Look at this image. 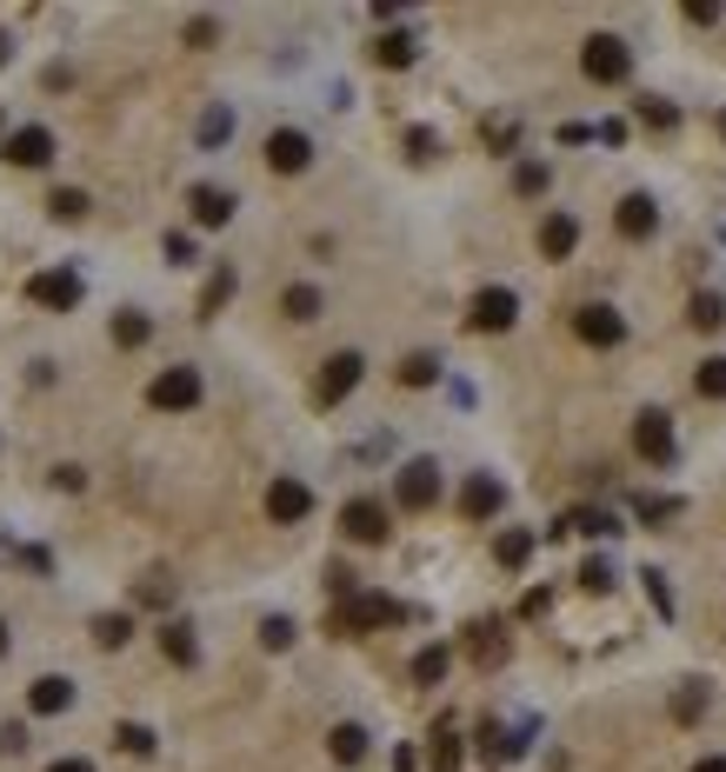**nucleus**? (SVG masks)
Returning <instances> with one entry per match:
<instances>
[{
    "label": "nucleus",
    "mask_w": 726,
    "mask_h": 772,
    "mask_svg": "<svg viewBox=\"0 0 726 772\" xmlns=\"http://www.w3.org/2000/svg\"><path fill=\"white\" fill-rule=\"evenodd\" d=\"M393 620H407V607H400V599H387V592H354V599H341L334 607V633H373V626H393Z\"/></svg>",
    "instance_id": "obj_1"
},
{
    "label": "nucleus",
    "mask_w": 726,
    "mask_h": 772,
    "mask_svg": "<svg viewBox=\"0 0 726 772\" xmlns=\"http://www.w3.org/2000/svg\"><path fill=\"white\" fill-rule=\"evenodd\" d=\"M580 67H587V80H600V88H620V80L633 73V47L620 34H594L580 47Z\"/></svg>",
    "instance_id": "obj_2"
},
{
    "label": "nucleus",
    "mask_w": 726,
    "mask_h": 772,
    "mask_svg": "<svg viewBox=\"0 0 726 772\" xmlns=\"http://www.w3.org/2000/svg\"><path fill=\"white\" fill-rule=\"evenodd\" d=\"M633 447H639V460H647V466H673V413L647 406V413L633 419Z\"/></svg>",
    "instance_id": "obj_3"
},
{
    "label": "nucleus",
    "mask_w": 726,
    "mask_h": 772,
    "mask_svg": "<svg viewBox=\"0 0 726 772\" xmlns=\"http://www.w3.org/2000/svg\"><path fill=\"white\" fill-rule=\"evenodd\" d=\"M514 320H520L514 287H480V293H473V307H466V326H473V333H507Z\"/></svg>",
    "instance_id": "obj_4"
},
{
    "label": "nucleus",
    "mask_w": 726,
    "mask_h": 772,
    "mask_svg": "<svg viewBox=\"0 0 726 772\" xmlns=\"http://www.w3.org/2000/svg\"><path fill=\"white\" fill-rule=\"evenodd\" d=\"M147 406H160V413H187V406H200V373H194V367H168V373H153Z\"/></svg>",
    "instance_id": "obj_5"
},
{
    "label": "nucleus",
    "mask_w": 726,
    "mask_h": 772,
    "mask_svg": "<svg viewBox=\"0 0 726 772\" xmlns=\"http://www.w3.org/2000/svg\"><path fill=\"white\" fill-rule=\"evenodd\" d=\"M341 533L360 540V546H380V540L393 533V512H387L380 499H347V506H341Z\"/></svg>",
    "instance_id": "obj_6"
},
{
    "label": "nucleus",
    "mask_w": 726,
    "mask_h": 772,
    "mask_svg": "<svg viewBox=\"0 0 726 772\" xmlns=\"http://www.w3.org/2000/svg\"><path fill=\"white\" fill-rule=\"evenodd\" d=\"M360 373H367V360H360L354 347H347V354H334L327 367H320V380H313V400H320V406H341V400L360 387Z\"/></svg>",
    "instance_id": "obj_7"
},
{
    "label": "nucleus",
    "mask_w": 726,
    "mask_h": 772,
    "mask_svg": "<svg viewBox=\"0 0 726 772\" xmlns=\"http://www.w3.org/2000/svg\"><path fill=\"white\" fill-rule=\"evenodd\" d=\"M393 499L407 506V512H427L440 499V466L434 460H407V466H400V480H393Z\"/></svg>",
    "instance_id": "obj_8"
},
{
    "label": "nucleus",
    "mask_w": 726,
    "mask_h": 772,
    "mask_svg": "<svg viewBox=\"0 0 726 772\" xmlns=\"http://www.w3.org/2000/svg\"><path fill=\"white\" fill-rule=\"evenodd\" d=\"M574 333L587 339V347H620V339H626V320H620V307H607V300H587L580 313H574Z\"/></svg>",
    "instance_id": "obj_9"
},
{
    "label": "nucleus",
    "mask_w": 726,
    "mask_h": 772,
    "mask_svg": "<svg viewBox=\"0 0 726 772\" xmlns=\"http://www.w3.org/2000/svg\"><path fill=\"white\" fill-rule=\"evenodd\" d=\"M307 512H313V493H307V480L280 473V480L267 486V520H274V527H300Z\"/></svg>",
    "instance_id": "obj_10"
},
{
    "label": "nucleus",
    "mask_w": 726,
    "mask_h": 772,
    "mask_svg": "<svg viewBox=\"0 0 726 772\" xmlns=\"http://www.w3.org/2000/svg\"><path fill=\"white\" fill-rule=\"evenodd\" d=\"M27 300L47 307V313H67V307H80V274H67V267L34 274V280H27Z\"/></svg>",
    "instance_id": "obj_11"
},
{
    "label": "nucleus",
    "mask_w": 726,
    "mask_h": 772,
    "mask_svg": "<svg viewBox=\"0 0 726 772\" xmlns=\"http://www.w3.org/2000/svg\"><path fill=\"white\" fill-rule=\"evenodd\" d=\"M307 160H313V140L300 127H274L267 134V166L274 174H307Z\"/></svg>",
    "instance_id": "obj_12"
},
{
    "label": "nucleus",
    "mask_w": 726,
    "mask_h": 772,
    "mask_svg": "<svg viewBox=\"0 0 726 772\" xmlns=\"http://www.w3.org/2000/svg\"><path fill=\"white\" fill-rule=\"evenodd\" d=\"M613 227H620V240H654V233H660V207H654V194H626V200L613 207Z\"/></svg>",
    "instance_id": "obj_13"
},
{
    "label": "nucleus",
    "mask_w": 726,
    "mask_h": 772,
    "mask_svg": "<svg viewBox=\"0 0 726 772\" xmlns=\"http://www.w3.org/2000/svg\"><path fill=\"white\" fill-rule=\"evenodd\" d=\"M500 506H507V486H500L494 473H473V480L460 486V512H466V520H494Z\"/></svg>",
    "instance_id": "obj_14"
},
{
    "label": "nucleus",
    "mask_w": 726,
    "mask_h": 772,
    "mask_svg": "<svg viewBox=\"0 0 726 772\" xmlns=\"http://www.w3.org/2000/svg\"><path fill=\"white\" fill-rule=\"evenodd\" d=\"M466 659H473L480 672L507 659V633H500V620H473V626H466Z\"/></svg>",
    "instance_id": "obj_15"
},
{
    "label": "nucleus",
    "mask_w": 726,
    "mask_h": 772,
    "mask_svg": "<svg viewBox=\"0 0 726 772\" xmlns=\"http://www.w3.org/2000/svg\"><path fill=\"white\" fill-rule=\"evenodd\" d=\"M27 706H34L41 719L67 713V706H73V679H67V672H41V679L27 685Z\"/></svg>",
    "instance_id": "obj_16"
},
{
    "label": "nucleus",
    "mask_w": 726,
    "mask_h": 772,
    "mask_svg": "<svg viewBox=\"0 0 726 772\" xmlns=\"http://www.w3.org/2000/svg\"><path fill=\"white\" fill-rule=\"evenodd\" d=\"M0 153H8L14 166H47V160H54V134H47V127H14Z\"/></svg>",
    "instance_id": "obj_17"
},
{
    "label": "nucleus",
    "mask_w": 726,
    "mask_h": 772,
    "mask_svg": "<svg viewBox=\"0 0 726 772\" xmlns=\"http://www.w3.org/2000/svg\"><path fill=\"white\" fill-rule=\"evenodd\" d=\"M187 207H194V227H227L233 220V194L227 187H187Z\"/></svg>",
    "instance_id": "obj_18"
},
{
    "label": "nucleus",
    "mask_w": 726,
    "mask_h": 772,
    "mask_svg": "<svg viewBox=\"0 0 726 772\" xmlns=\"http://www.w3.org/2000/svg\"><path fill=\"white\" fill-rule=\"evenodd\" d=\"M574 246H580V220L574 214H546L540 220V253H546V261H567Z\"/></svg>",
    "instance_id": "obj_19"
},
{
    "label": "nucleus",
    "mask_w": 726,
    "mask_h": 772,
    "mask_svg": "<svg viewBox=\"0 0 726 772\" xmlns=\"http://www.w3.org/2000/svg\"><path fill=\"white\" fill-rule=\"evenodd\" d=\"M160 653H168L174 666H194V659H200V640H194V626H187V620H168V626H160Z\"/></svg>",
    "instance_id": "obj_20"
},
{
    "label": "nucleus",
    "mask_w": 726,
    "mask_h": 772,
    "mask_svg": "<svg viewBox=\"0 0 726 772\" xmlns=\"http://www.w3.org/2000/svg\"><path fill=\"white\" fill-rule=\"evenodd\" d=\"M567 533H587V540H613L620 533V520L607 506H580V512H567Z\"/></svg>",
    "instance_id": "obj_21"
},
{
    "label": "nucleus",
    "mask_w": 726,
    "mask_h": 772,
    "mask_svg": "<svg viewBox=\"0 0 726 772\" xmlns=\"http://www.w3.org/2000/svg\"><path fill=\"white\" fill-rule=\"evenodd\" d=\"M494 560H500L507 573H520V566L533 560V533H527V527H507V533L494 540Z\"/></svg>",
    "instance_id": "obj_22"
},
{
    "label": "nucleus",
    "mask_w": 726,
    "mask_h": 772,
    "mask_svg": "<svg viewBox=\"0 0 726 772\" xmlns=\"http://www.w3.org/2000/svg\"><path fill=\"white\" fill-rule=\"evenodd\" d=\"M327 752H334L341 765H360V759H367V726H354V719L334 726V733H327Z\"/></svg>",
    "instance_id": "obj_23"
},
{
    "label": "nucleus",
    "mask_w": 726,
    "mask_h": 772,
    "mask_svg": "<svg viewBox=\"0 0 726 772\" xmlns=\"http://www.w3.org/2000/svg\"><path fill=\"white\" fill-rule=\"evenodd\" d=\"M414 54H420V41H414V34H400V27L373 41V60H380V67H414Z\"/></svg>",
    "instance_id": "obj_24"
},
{
    "label": "nucleus",
    "mask_w": 726,
    "mask_h": 772,
    "mask_svg": "<svg viewBox=\"0 0 726 772\" xmlns=\"http://www.w3.org/2000/svg\"><path fill=\"white\" fill-rule=\"evenodd\" d=\"M147 339H153V320H147V313H134V307H127V313H114V347H127V354H134V347H147Z\"/></svg>",
    "instance_id": "obj_25"
},
{
    "label": "nucleus",
    "mask_w": 726,
    "mask_h": 772,
    "mask_svg": "<svg viewBox=\"0 0 726 772\" xmlns=\"http://www.w3.org/2000/svg\"><path fill=\"white\" fill-rule=\"evenodd\" d=\"M520 746H527L520 733H500V726H480V759H487V765H507V759H514Z\"/></svg>",
    "instance_id": "obj_26"
},
{
    "label": "nucleus",
    "mask_w": 726,
    "mask_h": 772,
    "mask_svg": "<svg viewBox=\"0 0 726 772\" xmlns=\"http://www.w3.org/2000/svg\"><path fill=\"white\" fill-rule=\"evenodd\" d=\"M47 214L73 227V220H88V214H94V200H88V194H80V187H54V194H47Z\"/></svg>",
    "instance_id": "obj_27"
},
{
    "label": "nucleus",
    "mask_w": 726,
    "mask_h": 772,
    "mask_svg": "<svg viewBox=\"0 0 726 772\" xmlns=\"http://www.w3.org/2000/svg\"><path fill=\"white\" fill-rule=\"evenodd\" d=\"M280 313H287V320H300V326H307V320H320V287H307V280H300V287H287V293H280Z\"/></svg>",
    "instance_id": "obj_28"
},
{
    "label": "nucleus",
    "mask_w": 726,
    "mask_h": 772,
    "mask_svg": "<svg viewBox=\"0 0 726 772\" xmlns=\"http://www.w3.org/2000/svg\"><path fill=\"white\" fill-rule=\"evenodd\" d=\"M706 713V679H680V693H673V719L680 726H693Z\"/></svg>",
    "instance_id": "obj_29"
},
{
    "label": "nucleus",
    "mask_w": 726,
    "mask_h": 772,
    "mask_svg": "<svg viewBox=\"0 0 726 772\" xmlns=\"http://www.w3.org/2000/svg\"><path fill=\"white\" fill-rule=\"evenodd\" d=\"M194 140H200V147H227V140H233V114H227V107H207L200 127H194Z\"/></svg>",
    "instance_id": "obj_30"
},
{
    "label": "nucleus",
    "mask_w": 726,
    "mask_h": 772,
    "mask_svg": "<svg viewBox=\"0 0 726 772\" xmlns=\"http://www.w3.org/2000/svg\"><path fill=\"white\" fill-rule=\"evenodd\" d=\"M233 287H240V280H233V267H220V274H214V280L200 287V320H214V313H220V307L233 300Z\"/></svg>",
    "instance_id": "obj_31"
},
{
    "label": "nucleus",
    "mask_w": 726,
    "mask_h": 772,
    "mask_svg": "<svg viewBox=\"0 0 726 772\" xmlns=\"http://www.w3.org/2000/svg\"><path fill=\"white\" fill-rule=\"evenodd\" d=\"M447 666H453V653H447V646H420V653H414V679H420V685H440V679H447Z\"/></svg>",
    "instance_id": "obj_32"
},
{
    "label": "nucleus",
    "mask_w": 726,
    "mask_h": 772,
    "mask_svg": "<svg viewBox=\"0 0 726 772\" xmlns=\"http://www.w3.org/2000/svg\"><path fill=\"white\" fill-rule=\"evenodd\" d=\"M427 759H434V772H460V733H453L447 719L434 726V752H427Z\"/></svg>",
    "instance_id": "obj_33"
},
{
    "label": "nucleus",
    "mask_w": 726,
    "mask_h": 772,
    "mask_svg": "<svg viewBox=\"0 0 726 772\" xmlns=\"http://www.w3.org/2000/svg\"><path fill=\"white\" fill-rule=\"evenodd\" d=\"M440 380V354H407L400 360V387H434Z\"/></svg>",
    "instance_id": "obj_34"
},
{
    "label": "nucleus",
    "mask_w": 726,
    "mask_h": 772,
    "mask_svg": "<svg viewBox=\"0 0 726 772\" xmlns=\"http://www.w3.org/2000/svg\"><path fill=\"white\" fill-rule=\"evenodd\" d=\"M687 320H693L700 333H713V326H726V300H719V293H693V307H687Z\"/></svg>",
    "instance_id": "obj_35"
},
{
    "label": "nucleus",
    "mask_w": 726,
    "mask_h": 772,
    "mask_svg": "<svg viewBox=\"0 0 726 772\" xmlns=\"http://www.w3.org/2000/svg\"><path fill=\"white\" fill-rule=\"evenodd\" d=\"M127 633H134V620H127V613H101V620H94V646H107V653H120V646H127Z\"/></svg>",
    "instance_id": "obj_36"
},
{
    "label": "nucleus",
    "mask_w": 726,
    "mask_h": 772,
    "mask_svg": "<svg viewBox=\"0 0 726 772\" xmlns=\"http://www.w3.org/2000/svg\"><path fill=\"white\" fill-rule=\"evenodd\" d=\"M114 746H120V752H134V759H147V752H153V726L120 719V726H114Z\"/></svg>",
    "instance_id": "obj_37"
},
{
    "label": "nucleus",
    "mask_w": 726,
    "mask_h": 772,
    "mask_svg": "<svg viewBox=\"0 0 726 772\" xmlns=\"http://www.w3.org/2000/svg\"><path fill=\"white\" fill-rule=\"evenodd\" d=\"M693 393H700V400H726V360H719V354H713V360H700Z\"/></svg>",
    "instance_id": "obj_38"
},
{
    "label": "nucleus",
    "mask_w": 726,
    "mask_h": 772,
    "mask_svg": "<svg viewBox=\"0 0 726 772\" xmlns=\"http://www.w3.org/2000/svg\"><path fill=\"white\" fill-rule=\"evenodd\" d=\"M134 599H140V607H160V613H168V607H174V579H168V573H147V579L134 586Z\"/></svg>",
    "instance_id": "obj_39"
},
{
    "label": "nucleus",
    "mask_w": 726,
    "mask_h": 772,
    "mask_svg": "<svg viewBox=\"0 0 726 772\" xmlns=\"http://www.w3.org/2000/svg\"><path fill=\"white\" fill-rule=\"evenodd\" d=\"M546 181H553V174H546V160H520V166H514V194H527V200H533V194H546Z\"/></svg>",
    "instance_id": "obj_40"
},
{
    "label": "nucleus",
    "mask_w": 726,
    "mask_h": 772,
    "mask_svg": "<svg viewBox=\"0 0 726 772\" xmlns=\"http://www.w3.org/2000/svg\"><path fill=\"white\" fill-rule=\"evenodd\" d=\"M633 512H639L647 527H660V520H673V512H680V499H667V493H639V499H633Z\"/></svg>",
    "instance_id": "obj_41"
},
{
    "label": "nucleus",
    "mask_w": 726,
    "mask_h": 772,
    "mask_svg": "<svg viewBox=\"0 0 726 772\" xmlns=\"http://www.w3.org/2000/svg\"><path fill=\"white\" fill-rule=\"evenodd\" d=\"M639 120H647L654 134H673V127H680V107H673V101H654V94H647V101H639Z\"/></svg>",
    "instance_id": "obj_42"
},
{
    "label": "nucleus",
    "mask_w": 726,
    "mask_h": 772,
    "mask_svg": "<svg viewBox=\"0 0 726 772\" xmlns=\"http://www.w3.org/2000/svg\"><path fill=\"white\" fill-rule=\"evenodd\" d=\"M261 646H267V653H287V646H293V620H287V613H267V620H261Z\"/></svg>",
    "instance_id": "obj_43"
},
{
    "label": "nucleus",
    "mask_w": 726,
    "mask_h": 772,
    "mask_svg": "<svg viewBox=\"0 0 726 772\" xmlns=\"http://www.w3.org/2000/svg\"><path fill=\"white\" fill-rule=\"evenodd\" d=\"M639 579H647V599H654V613H660V620H673V586H667V573H660V566H647Z\"/></svg>",
    "instance_id": "obj_44"
},
{
    "label": "nucleus",
    "mask_w": 726,
    "mask_h": 772,
    "mask_svg": "<svg viewBox=\"0 0 726 772\" xmlns=\"http://www.w3.org/2000/svg\"><path fill=\"white\" fill-rule=\"evenodd\" d=\"M580 586H587V592H613V566H607L600 553H594V560L580 566Z\"/></svg>",
    "instance_id": "obj_45"
},
{
    "label": "nucleus",
    "mask_w": 726,
    "mask_h": 772,
    "mask_svg": "<svg viewBox=\"0 0 726 772\" xmlns=\"http://www.w3.org/2000/svg\"><path fill=\"white\" fill-rule=\"evenodd\" d=\"M407 153H414V160H434V153H440V134H434V127H407Z\"/></svg>",
    "instance_id": "obj_46"
},
{
    "label": "nucleus",
    "mask_w": 726,
    "mask_h": 772,
    "mask_svg": "<svg viewBox=\"0 0 726 772\" xmlns=\"http://www.w3.org/2000/svg\"><path fill=\"white\" fill-rule=\"evenodd\" d=\"M160 253H168L174 267H187L194 261V233H168V240H160Z\"/></svg>",
    "instance_id": "obj_47"
},
{
    "label": "nucleus",
    "mask_w": 726,
    "mask_h": 772,
    "mask_svg": "<svg viewBox=\"0 0 726 772\" xmlns=\"http://www.w3.org/2000/svg\"><path fill=\"white\" fill-rule=\"evenodd\" d=\"M214 34H220V27H214L207 14H194V21H187V47H214Z\"/></svg>",
    "instance_id": "obj_48"
},
{
    "label": "nucleus",
    "mask_w": 726,
    "mask_h": 772,
    "mask_svg": "<svg viewBox=\"0 0 726 772\" xmlns=\"http://www.w3.org/2000/svg\"><path fill=\"white\" fill-rule=\"evenodd\" d=\"M687 21H693V27H713L719 8H713V0H687Z\"/></svg>",
    "instance_id": "obj_49"
},
{
    "label": "nucleus",
    "mask_w": 726,
    "mask_h": 772,
    "mask_svg": "<svg viewBox=\"0 0 726 772\" xmlns=\"http://www.w3.org/2000/svg\"><path fill=\"white\" fill-rule=\"evenodd\" d=\"M0 752H27V726H14V719L0 726Z\"/></svg>",
    "instance_id": "obj_50"
},
{
    "label": "nucleus",
    "mask_w": 726,
    "mask_h": 772,
    "mask_svg": "<svg viewBox=\"0 0 726 772\" xmlns=\"http://www.w3.org/2000/svg\"><path fill=\"white\" fill-rule=\"evenodd\" d=\"M546 607H553V592H546V586H540V592H527V599H520V613H527V620H540V613H546Z\"/></svg>",
    "instance_id": "obj_51"
},
{
    "label": "nucleus",
    "mask_w": 726,
    "mask_h": 772,
    "mask_svg": "<svg viewBox=\"0 0 726 772\" xmlns=\"http://www.w3.org/2000/svg\"><path fill=\"white\" fill-rule=\"evenodd\" d=\"M54 486H67V493H80V486H88V473H80V466H54Z\"/></svg>",
    "instance_id": "obj_52"
},
{
    "label": "nucleus",
    "mask_w": 726,
    "mask_h": 772,
    "mask_svg": "<svg viewBox=\"0 0 726 772\" xmlns=\"http://www.w3.org/2000/svg\"><path fill=\"white\" fill-rule=\"evenodd\" d=\"M594 140H607V147H620V140H626V120H600V127H594Z\"/></svg>",
    "instance_id": "obj_53"
},
{
    "label": "nucleus",
    "mask_w": 726,
    "mask_h": 772,
    "mask_svg": "<svg viewBox=\"0 0 726 772\" xmlns=\"http://www.w3.org/2000/svg\"><path fill=\"white\" fill-rule=\"evenodd\" d=\"M514 134H520L514 120H494V127H487V140H494V147H514Z\"/></svg>",
    "instance_id": "obj_54"
},
{
    "label": "nucleus",
    "mask_w": 726,
    "mask_h": 772,
    "mask_svg": "<svg viewBox=\"0 0 726 772\" xmlns=\"http://www.w3.org/2000/svg\"><path fill=\"white\" fill-rule=\"evenodd\" d=\"M21 566H34V573H54V560H47L41 546H21Z\"/></svg>",
    "instance_id": "obj_55"
},
{
    "label": "nucleus",
    "mask_w": 726,
    "mask_h": 772,
    "mask_svg": "<svg viewBox=\"0 0 726 772\" xmlns=\"http://www.w3.org/2000/svg\"><path fill=\"white\" fill-rule=\"evenodd\" d=\"M393 772H420V765H414V746H400V752H393Z\"/></svg>",
    "instance_id": "obj_56"
},
{
    "label": "nucleus",
    "mask_w": 726,
    "mask_h": 772,
    "mask_svg": "<svg viewBox=\"0 0 726 772\" xmlns=\"http://www.w3.org/2000/svg\"><path fill=\"white\" fill-rule=\"evenodd\" d=\"M47 772H94V765H88V759H54Z\"/></svg>",
    "instance_id": "obj_57"
},
{
    "label": "nucleus",
    "mask_w": 726,
    "mask_h": 772,
    "mask_svg": "<svg viewBox=\"0 0 726 772\" xmlns=\"http://www.w3.org/2000/svg\"><path fill=\"white\" fill-rule=\"evenodd\" d=\"M693 772H726V759H700V765H693Z\"/></svg>",
    "instance_id": "obj_58"
},
{
    "label": "nucleus",
    "mask_w": 726,
    "mask_h": 772,
    "mask_svg": "<svg viewBox=\"0 0 726 772\" xmlns=\"http://www.w3.org/2000/svg\"><path fill=\"white\" fill-rule=\"evenodd\" d=\"M8 646H14V633H8V620H0V653H8Z\"/></svg>",
    "instance_id": "obj_59"
},
{
    "label": "nucleus",
    "mask_w": 726,
    "mask_h": 772,
    "mask_svg": "<svg viewBox=\"0 0 726 772\" xmlns=\"http://www.w3.org/2000/svg\"><path fill=\"white\" fill-rule=\"evenodd\" d=\"M8 60H14V47H8V34H0V67H8Z\"/></svg>",
    "instance_id": "obj_60"
},
{
    "label": "nucleus",
    "mask_w": 726,
    "mask_h": 772,
    "mask_svg": "<svg viewBox=\"0 0 726 772\" xmlns=\"http://www.w3.org/2000/svg\"><path fill=\"white\" fill-rule=\"evenodd\" d=\"M719 134H726V114H719Z\"/></svg>",
    "instance_id": "obj_61"
}]
</instances>
